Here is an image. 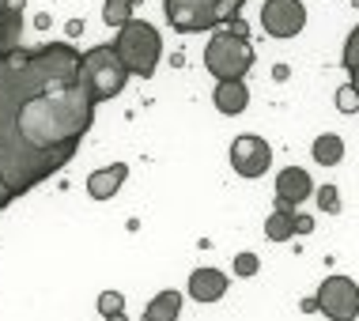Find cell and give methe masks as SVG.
<instances>
[{
	"label": "cell",
	"mask_w": 359,
	"mask_h": 321,
	"mask_svg": "<svg viewBox=\"0 0 359 321\" xmlns=\"http://www.w3.org/2000/svg\"><path fill=\"white\" fill-rule=\"evenodd\" d=\"M231 167H235L238 178H261L269 167H273V148H269L265 136H238L235 144H231Z\"/></svg>",
	"instance_id": "obj_7"
},
{
	"label": "cell",
	"mask_w": 359,
	"mask_h": 321,
	"mask_svg": "<svg viewBox=\"0 0 359 321\" xmlns=\"http://www.w3.org/2000/svg\"><path fill=\"white\" fill-rule=\"evenodd\" d=\"M205 68L216 76V83L246 80V72L254 68V46H250V38H242L235 31H216L205 46Z\"/></svg>",
	"instance_id": "obj_5"
},
{
	"label": "cell",
	"mask_w": 359,
	"mask_h": 321,
	"mask_svg": "<svg viewBox=\"0 0 359 321\" xmlns=\"http://www.w3.org/2000/svg\"><path fill=\"white\" fill-rule=\"evenodd\" d=\"M306 197H314V182L303 167H284L276 174V200L287 208H299Z\"/></svg>",
	"instance_id": "obj_9"
},
{
	"label": "cell",
	"mask_w": 359,
	"mask_h": 321,
	"mask_svg": "<svg viewBox=\"0 0 359 321\" xmlns=\"http://www.w3.org/2000/svg\"><path fill=\"white\" fill-rule=\"evenodd\" d=\"M318 208L329 212V216L341 212V193H337V186H322V189H318Z\"/></svg>",
	"instance_id": "obj_20"
},
{
	"label": "cell",
	"mask_w": 359,
	"mask_h": 321,
	"mask_svg": "<svg viewBox=\"0 0 359 321\" xmlns=\"http://www.w3.org/2000/svg\"><path fill=\"white\" fill-rule=\"evenodd\" d=\"M106 321H129V317H125V310H121V314H110Z\"/></svg>",
	"instance_id": "obj_25"
},
{
	"label": "cell",
	"mask_w": 359,
	"mask_h": 321,
	"mask_svg": "<svg viewBox=\"0 0 359 321\" xmlns=\"http://www.w3.org/2000/svg\"><path fill=\"white\" fill-rule=\"evenodd\" d=\"M246 0H163L167 23L178 34H201L212 27L235 23Z\"/></svg>",
	"instance_id": "obj_3"
},
{
	"label": "cell",
	"mask_w": 359,
	"mask_h": 321,
	"mask_svg": "<svg viewBox=\"0 0 359 321\" xmlns=\"http://www.w3.org/2000/svg\"><path fill=\"white\" fill-rule=\"evenodd\" d=\"M129 76L133 72L125 68V61L118 57V50H114V42L87 50L83 61H80V83H83V91L91 95L95 106L118 99L125 91V83H129Z\"/></svg>",
	"instance_id": "obj_2"
},
{
	"label": "cell",
	"mask_w": 359,
	"mask_h": 321,
	"mask_svg": "<svg viewBox=\"0 0 359 321\" xmlns=\"http://www.w3.org/2000/svg\"><path fill=\"white\" fill-rule=\"evenodd\" d=\"M261 27L273 38H295L306 27L303 0H265L261 4Z\"/></svg>",
	"instance_id": "obj_8"
},
{
	"label": "cell",
	"mask_w": 359,
	"mask_h": 321,
	"mask_svg": "<svg viewBox=\"0 0 359 321\" xmlns=\"http://www.w3.org/2000/svg\"><path fill=\"white\" fill-rule=\"evenodd\" d=\"M337 110H341V114H359V91L352 83L337 87Z\"/></svg>",
	"instance_id": "obj_18"
},
{
	"label": "cell",
	"mask_w": 359,
	"mask_h": 321,
	"mask_svg": "<svg viewBox=\"0 0 359 321\" xmlns=\"http://www.w3.org/2000/svg\"><path fill=\"white\" fill-rule=\"evenodd\" d=\"M314 303L329 321H355L359 317V284L352 276H325L318 284Z\"/></svg>",
	"instance_id": "obj_6"
},
{
	"label": "cell",
	"mask_w": 359,
	"mask_h": 321,
	"mask_svg": "<svg viewBox=\"0 0 359 321\" xmlns=\"http://www.w3.org/2000/svg\"><path fill=\"white\" fill-rule=\"evenodd\" d=\"M257 268H261L257 254H238V257H235V276L250 280V276H257Z\"/></svg>",
	"instance_id": "obj_21"
},
{
	"label": "cell",
	"mask_w": 359,
	"mask_h": 321,
	"mask_svg": "<svg viewBox=\"0 0 359 321\" xmlns=\"http://www.w3.org/2000/svg\"><path fill=\"white\" fill-rule=\"evenodd\" d=\"M125 178H129V167H125V163H114V167L91 170V174H87V197H91V200H110V197H118V189L125 186Z\"/></svg>",
	"instance_id": "obj_10"
},
{
	"label": "cell",
	"mask_w": 359,
	"mask_h": 321,
	"mask_svg": "<svg viewBox=\"0 0 359 321\" xmlns=\"http://www.w3.org/2000/svg\"><path fill=\"white\" fill-rule=\"evenodd\" d=\"M189 295L197 299V303H216V299L227 295V276H223L219 268H193L189 272Z\"/></svg>",
	"instance_id": "obj_11"
},
{
	"label": "cell",
	"mask_w": 359,
	"mask_h": 321,
	"mask_svg": "<svg viewBox=\"0 0 359 321\" xmlns=\"http://www.w3.org/2000/svg\"><path fill=\"white\" fill-rule=\"evenodd\" d=\"M65 34H69V38L83 34V19H69V27H65Z\"/></svg>",
	"instance_id": "obj_23"
},
{
	"label": "cell",
	"mask_w": 359,
	"mask_h": 321,
	"mask_svg": "<svg viewBox=\"0 0 359 321\" xmlns=\"http://www.w3.org/2000/svg\"><path fill=\"white\" fill-rule=\"evenodd\" d=\"M182 317V291H159L148 306H144V321H178Z\"/></svg>",
	"instance_id": "obj_13"
},
{
	"label": "cell",
	"mask_w": 359,
	"mask_h": 321,
	"mask_svg": "<svg viewBox=\"0 0 359 321\" xmlns=\"http://www.w3.org/2000/svg\"><path fill=\"white\" fill-rule=\"evenodd\" d=\"M114 50H118V57L125 61V68H129L133 76L151 80L155 68H159V57H163V38L148 19H129L125 27H118Z\"/></svg>",
	"instance_id": "obj_4"
},
{
	"label": "cell",
	"mask_w": 359,
	"mask_h": 321,
	"mask_svg": "<svg viewBox=\"0 0 359 321\" xmlns=\"http://www.w3.org/2000/svg\"><path fill=\"white\" fill-rule=\"evenodd\" d=\"M23 31L27 0H0V212L69 167L95 125L83 53L69 42L27 46Z\"/></svg>",
	"instance_id": "obj_1"
},
{
	"label": "cell",
	"mask_w": 359,
	"mask_h": 321,
	"mask_svg": "<svg viewBox=\"0 0 359 321\" xmlns=\"http://www.w3.org/2000/svg\"><path fill=\"white\" fill-rule=\"evenodd\" d=\"M295 219H299V212L287 208V204H280V208L269 212V219H265V238H269V242H287V238H295V235H299V231H295Z\"/></svg>",
	"instance_id": "obj_14"
},
{
	"label": "cell",
	"mask_w": 359,
	"mask_h": 321,
	"mask_svg": "<svg viewBox=\"0 0 359 321\" xmlns=\"http://www.w3.org/2000/svg\"><path fill=\"white\" fill-rule=\"evenodd\" d=\"M310 155H314L318 167H337V163L344 159V140L337 132H322L314 140V148H310Z\"/></svg>",
	"instance_id": "obj_15"
},
{
	"label": "cell",
	"mask_w": 359,
	"mask_h": 321,
	"mask_svg": "<svg viewBox=\"0 0 359 321\" xmlns=\"http://www.w3.org/2000/svg\"><path fill=\"white\" fill-rule=\"evenodd\" d=\"M133 4H137V0H106V4H102V23L114 27V31L125 27L133 19Z\"/></svg>",
	"instance_id": "obj_16"
},
{
	"label": "cell",
	"mask_w": 359,
	"mask_h": 321,
	"mask_svg": "<svg viewBox=\"0 0 359 321\" xmlns=\"http://www.w3.org/2000/svg\"><path fill=\"white\" fill-rule=\"evenodd\" d=\"M295 231H299V235H310V231H314V219H310V216H299V219H295Z\"/></svg>",
	"instance_id": "obj_22"
},
{
	"label": "cell",
	"mask_w": 359,
	"mask_h": 321,
	"mask_svg": "<svg viewBox=\"0 0 359 321\" xmlns=\"http://www.w3.org/2000/svg\"><path fill=\"white\" fill-rule=\"evenodd\" d=\"M341 61H344V68H348V76H352L348 83H352L355 91H359V27H355L352 34H348V42H344V57H341Z\"/></svg>",
	"instance_id": "obj_17"
},
{
	"label": "cell",
	"mask_w": 359,
	"mask_h": 321,
	"mask_svg": "<svg viewBox=\"0 0 359 321\" xmlns=\"http://www.w3.org/2000/svg\"><path fill=\"white\" fill-rule=\"evenodd\" d=\"M34 27H38V31H50V27H53V19L46 15V12H38V15H34Z\"/></svg>",
	"instance_id": "obj_24"
},
{
	"label": "cell",
	"mask_w": 359,
	"mask_h": 321,
	"mask_svg": "<svg viewBox=\"0 0 359 321\" xmlns=\"http://www.w3.org/2000/svg\"><path fill=\"white\" fill-rule=\"evenodd\" d=\"M121 310H125V295H121V291H102V295H99V314L102 317L121 314Z\"/></svg>",
	"instance_id": "obj_19"
},
{
	"label": "cell",
	"mask_w": 359,
	"mask_h": 321,
	"mask_svg": "<svg viewBox=\"0 0 359 321\" xmlns=\"http://www.w3.org/2000/svg\"><path fill=\"white\" fill-rule=\"evenodd\" d=\"M212 102H216L219 114H227V118H238V114L250 106V87H246V80H223V83H216V91H212Z\"/></svg>",
	"instance_id": "obj_12"
}]
</instances>
